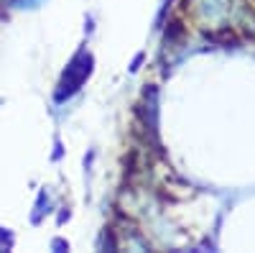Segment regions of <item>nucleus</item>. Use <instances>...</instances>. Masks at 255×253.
Returning a JSON list of instances; mask_svg holds the SVG:
<instances>
[{
  "instance_id": "nucleus-1",
  "label": "nucleus",
  "mask_w": 255,
  "mask_h": 253,
  "mask_svg": "<svg viewBox=\"0 0 255 253\" xmlns=\"http://www.w3.org/2000/svg\"><path fill=\"white\" fill-rule=\"evenodd\" d=\"M92 72V54L87 51H79L72 61H69V67L67 72L61 74V82H59V90H56V100H64V97H72L82 84L84 79L90 77Z\"/></svg>"
},
{
  "instance_id": "nucleus-2",
  "label": "nucleus",
  "mask_w": 255,
  "mask_h": 253,
  "mask_svg": "<svg viewBox=\"0 0 255 253\" xmlns=\"http://www.w3.org/2000/svg\"><path fill=\"white\" fill-rule=\"evenodd\" d=\"M10 3H13L15 8H36L41 0H10Z\"/></svg>"
}]
</instances>
